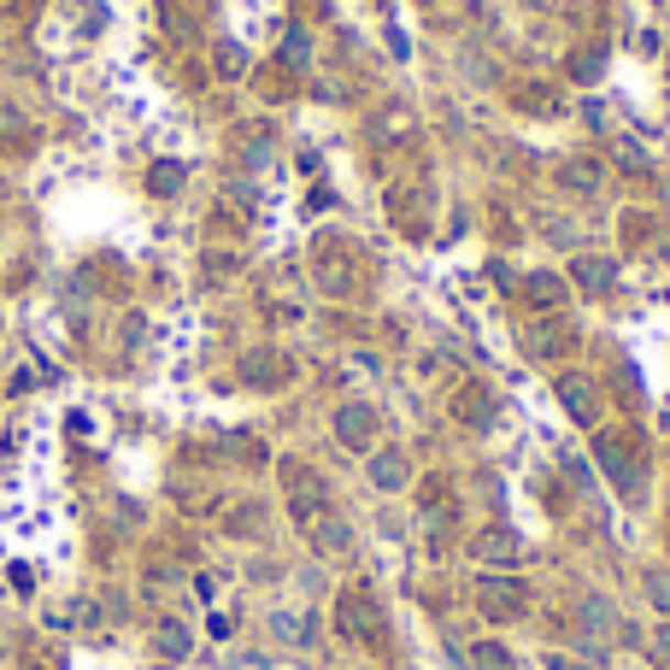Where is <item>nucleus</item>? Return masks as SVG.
<instances>
[{
    "label": "nucleus",
    "instance_id": "obj_1",
    "mask_svg": "<svg viewBox=\"0 0 670 670\" xmlns=\"http://www.w3.org/2000/svg\"><path fill=\"white\" fill-rule=\"evenodd\" d=\"M336 629H341V641H353V647H383V641H388L383 600H376L365 582L341 589V600H336Z\"/></svg>",
    "mask_w": 670,
    "mask_h": 670
},
{
    "label": "nucleus",
    "instance_id": "obj_2",
    "mask_svg": "<svg viewBox=\"0 0 670 670\" xmlns=\"http://www.w3.org/2000/svg\"><path fill=\"white\" fill-rule=\"evenodd\" d=\"M283 488H288V512H295L300 529H312L330 506V488H323V476L312 465H300V459H283Z\"/></svg>",
    "mask_w": 670,
    "mask_h": 670
},
{
    "label": "nucleus",
    "instance_id": "obj_3",
    "mask_svg": "<svg viewBox=\"0 0 670 670\" xmlns=\"http://www.w3.org/2000/svg\"><path fill=\"white\" fill-rule=\"evenodd\" d=\"M476 612L488 617V624H512V617L529 612V582L524 576H483L476 582Z\"/></svg>",
    "mask_w": 670,
    "mask_h": 670
},
{
    "label": "nucleus",
    "instance_id": "obj_4",
    "mask_svg": "<svg viewBox=\"0 0 670 670\" xmlns=\"http://www.w3.org/2000/svg\"><path fill=\"white\" fill-rule=\"evenodd\" d=\"M594 459L606 465V476H612V483L624 488V494L641 488V447H635L624 429H606V436L594 441Z\"/></svg>",
    "mask_w": 670,
    "mask_h": 670
},
{
    "label": "nucleus",
    "instance_id": "obj_5",
    "mask_svg": "<svg viewBox=\"0 0 670 670\" xmlns=\"http://www.w3.org/2000/svg\"><path fill=\"white\" fill-rule=\"evenodd\" d=\"M576 348H582V323L559 318V312H547V318H536L524 330V353L529 359H564V353H576Z\"/></svg>",
    "mask_w": 670,
    "mask_h": 670
},
{
    "label": "nucleus",
    "instance_id": "obj_6",
    "mask_svg": "<svg viewBox=\"0 0 670 670\" xmlns=\"http://www.w3.org/2000/svg\"><path fill=\"white\" fill-rule=\"evenodd\" d=\"M376 429H383V418H376V406H365V400H348L336 411V441L353 447V453H371Z\"/></svg>",
    "mask_w": 670,
    "mask_h": 670
},
{
    "label": "nucleus",
    "instance_id": "obj_7",
    "mask_svg": "<svg viewBox=\"0 0 670 670\" xmlns=\"http://www.w3.org/2000/svg\"><path fill=\"white\" fill-rule=\"evenodd\" d=\"M471 553L483 564H501V571H512V564H524V541L512 536V529H483V536L471 541Z\"/></svg>",
    "mask_w": 670,
    "mask_h": 670
},
{
    "label": "nucleus",
    "instance_id": "obj_8",
    "mask_svg": "<svg viewBox=\"0 0 670 670\" xmlns=\"http://www.w3.org/2000/svg\"><path fill=\"white\" fill-rule=\"evenodd\" d=\"M306 541L318 547L323 559H341V553H353V529H348V518L341 512H323V518L306 529Z\"/></svg>",
    "mask_w": 670,
    "mask_h": 670
},
{
    "label": "nucleus",
    "instance_id": "obj_9",
    "mask_svg": "<svg viewBox=\"0 0 670 670\" xmlns=\"http://www.w3.org/2000/svg\"><path fill=\"white\" fill-rule=\"evenodd\" d=\"M571 283L582 288V295H606V288L617 283V260H606V253H576Z\"/></svg>",
    "mask_w": 670,
    "mask_h": 670
},
{
    "label": "nucleus",
    "instance_id": "obj_10",
    "mask_svg": "<svg viewBox=\"0 0 670 670\" xmlns=\"http://www.w3.org/2000/svg\"><path fill=\"white\" fill-rule=\"evenodd\" d=\"M318 277H323V288H336V295L353 283V253L341 248L336 235H323V242H318Z\"/></svg>",
    "mask_w": 670,
    "mask_h": 670
},
{
    "label": "nucleus",
    "instance_id": "obj_11",
    "mask_svg": "<svg viewBox=\"0 0 670 670\" xmlns=\"http://www.w3.org/2000/svg\"><path fill=\"white\" fill-rule=\"evenodd\" d=\"M371 483L383 488V494H394V488H406V483H411V459L400 453V447H383V453L371 459Z\"/></svg>",
    "mask_w": 670,
    "mask_h": 670
},
{
    "label": "nucleus",
    "instance_id": "obj_12",
    "mask_svg": "<svg viewBox=\"0 0 670 670\" xmlns=\"http://www.w3.org/2000/svg\"><path fill=\"white\" fill-rule=\"evenodd\" d=\"M559 400H564V411H571L576 424L600 418V394H594V383H582V376H559Z\"/></svg>",
    "mask_w": 670,
    "mask_h": 670
},
{
    "label": "nucleus",
    "instance_id": "obj_13",
    "mask_svg": "<svg viewBox=\"0 0 670 670\" xmlns=\"http://www.w3.org/2000/svg\"><path fill=\"white\" fill-rule=\"evenodd\" d=\"M453 411H459V424L488 429V424H494V394L471 383V388H459V394H453Z\"/></svg>",
    "mask_w": 670,
    "mask_h": 670
},
{
    "label": "nucleus",
    "instance_id": "obj_14",
    "mask_svg": "<svg viewBox=\"0 0 670 670\" xmlns=\"http://www.w3.org/2000/svg\"><path fill=\"white\" fill-rule=\"evenodd\" d=\"M524 300L541 306V312H559V306H564V283L553 277V271H529V277H524Z\"/></svg>",
    "mask_w": 670,
    "mask_h": 670
},
{
    "label": "nucleus",
    "instance_id": "obj_15",
    "mask_svg": "<svg viewBox=\"0 0 670 670\" xmlns=\"http://www.w3.org/2000/svg\"><path fill=\"white\" fill-rule=\"evenodd\" d=\"M559 183L571 188V195H582V200H594L600 188H606V171H600L594 160H571V165L559 171Z\"/></svg>",
    "mask_w": 670,
    "mask_h": 670
},
{
    "label": "nucleus",
    "instance_id": "obj_16",
    "mask_svg": "<svg viewBox=\"0 0 670 670\" xmlns=\"http://www.w3.org/2000/svg\"><path fill=\"white\" fill-rule=\"evenodd\" d=\"M582 629H589L594 641H612V635H617V612L600 594H589V600H582Z\"/></svg>",
    "mask_w": 670,
    "mask_h": 670
},
{
    "label": "nucleus",
    "instance_id": "obj_17",
    "mask_svg": "<svg viewBox=\"0 0 670 670\" xmlns=\"http://www.w3.org/2000/svg\"><path fill=\"white\" fill-rule=\"evenodd\" d=\"M283 376H288V359H283V353H253V359H248V383L277 388Z\"/></svg>",
    "mask_w": 670,
    "mask_h": 670
},
{
    "label": "nucleus",
    "instance_id": "obj_18",
    "mask_svg": "<svg viewBox=\"0 0 670 670\" xmlns=\"http://www.w3.org/2000/svg\"><path fill=\"white\" fill-rule=\"evenodd\" d=\"M153 652H160V659H188V629L177 617H165V624L153 629Z\"/></svg>",
    "mask_w": 670,
    "mask_h": 670
},
{
    "label": "nucleus",
    "instance_id": "obj_19",
    "mask_svg": "<svg viewBox=\"0 0 670 670\" xmlns=\"http://www.w3.org/2000/svg\"><path fill=\"white\" fill-rule=\"evenodd\" d=\"M564 72H571L576 83H594L600 72H606V47H594V42H589V47H576V54L564 59Z\"/></svg>",
    "mask_w": 670,
    "mask_h": 670
},
{
    "label": "nucleus",
    "instance_id": "obj_20",
    "mask_svg": "<svg viewBox=\"0 0 670 670\" xmlns=\"http://www.w3.org/2000/svg\"><path fill=\"white\" fill-rule=\"evenodd\" d=\"M471 670H518V664H512V652L501 641H476L471 647Z\"/></svg>",
    "mask_w": 670,
    "mask_h": 670
},
{
    "label": "nucleus",
    "instance_id": "obj_21",
    "mask_svg": "<svg viewBox=\"0 0 670 670\" xmlns=\"http://www.w3.org/2000/svg\"><path fill=\"white\" fill-rule=\"evenodd\" d=\"M529 89H536V95H518V107H524V112H541V118H553V112H559V95H547V83H529Z\"/></svg>",
    "mask_w": 670,
    "mask_h": 670
},
{
    "label": "nucleus",
    "instance_id": "obj_22",
    "mask_svg": "<svg viewBox=\"0 0 670 670\" xmlns=\"http://www.w3.org/2000/svg\"><path fill=\"white\" fill-rule=\"evenodd\" d=\"M624 242L629 248H647L652 242V218L647 212H624Z\"/></svg>",
    "mask_w": 670,
    "mask_h": 670
},
{
    "label": "nucleus",
    "instance_id": "obj_23",
    "mask_svg": "<svg viewBox=\"0 0 670 670\" xmlns=\"http://www.w3.org/2000/svg\"><path fill=\"white\" fill-rule=\"evenodd\" d=\"M612 153H617V165H624V171H635V177H647V153L635 147L629 135H617V147H612Z\"/></svg>",
    "mask_w": 670,
    "mask_h": 670
},
{
    "label": "nucleus",
    "instance_id": "obj_24",
    "mask_svg": "<svg viewBox=\"0 0 670 670\" xmlns=\"http://www.w3.org/2000/svg\"><path fill=\"white\" fill-rule=\"evenodd\" d=\"M265 524V512L260 506H235V518H230V536H253V529Z\"/></svg>",
    "mask_w": 670,
    "mask_h": 670
},
{
    "label": "nucleus",
    "instance_id": "obj_25",
    "mask_svg": "<svg viewBox=\"0 0 670 670\" xmlns=\"http://www.w3.org/2000/svg\"><path fill=\"white\" fill-rule=\"evenodd\" d=\"M647 594H652V606L670 612V576L664 571H647Z\"/></svg>",
    "mask_w": 670,
    "mask_h": 670
},
{
    "label": "nucleus",
    "instance_id": "obj_26",
    "mask_svg": "<svg viewBox=\"0 0 670 670\" xmlns=\"http://www.w3.org/2000/svg\"><path fill=\"white\" fill-rule=\"evenodd\" d=\"M242 65H248V59H242V47H218V72H223V77H235Z\"/></svg>",
    "mask_w": 670,
    "mask_h": 670
},
{
    "label": "nucleus",
    "instance_id": "obj_27",
    "mask_svg": "<svg viewBox=\"0 0 670 670\" xmlns=\"http://www.w3.org/2000/svg\"><path fill=\"white\" fill-rule=\"evenodd\" d=\"M652 652H659V664H664V670H670V624H664V629H659V635H652Z\"/></svg>",
    "mask_w": 670,
    "mask_h": 670
},
{
    "label": "nucleus",
    "instance_id": "obj_28",
    "mask_svg": "<svg viewBox=\"0 0 670 670\" xmlns=\"http://www.w3.org/2000/svg\"><path fill=\"white\" fill-rule=\"evenodd\" d=\"M153 188H177V165H160V171H153Z\"/></svg>",
    "mask_w": 670,
    "mask_h": 670
},
{
    "label": "nucleus",
    "instance_id": "obj_29",
    "mask_svg": "<svg viewBox=\"0 0 670 670\" xmlns=\"http://www.w3.org/2000/svg\"><path fill=\"white\" fill-rule=\"evenodd\" d=\"M547 670H576L571 659H559V652H553V659H547Z\"/></svg>",
    "mask_w": 670,
    "mask_h": 670
}]
</instances>
